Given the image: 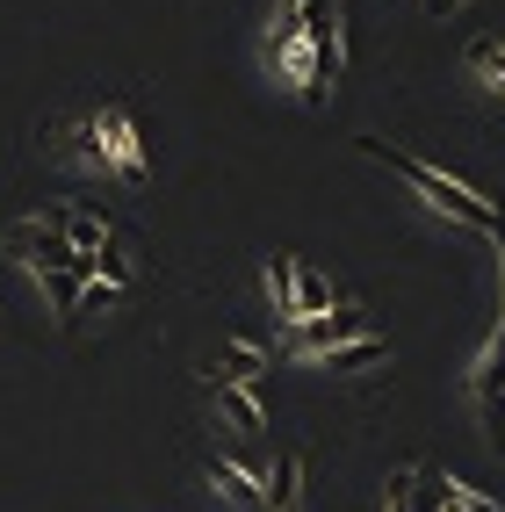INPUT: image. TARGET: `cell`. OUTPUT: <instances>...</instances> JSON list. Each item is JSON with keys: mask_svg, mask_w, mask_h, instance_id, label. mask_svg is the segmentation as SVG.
<instances>
[{"mask_svg": "<svg viewBox=\"0 0 505 512\" xmlns=\"http://www.w3.org/2000/svg\"><path fill=\"white\" fill-rule=\"evenodd\" d=\"M260 282H267V303H275V318L296 325V260H289V253H267Z\"/></svg>", "mask_w": 505, "mask_h": 512, "instance_id": "obj_8", "label": "cell"}, {"mask_svg": "<svg viewBox=\"0 0 505 512\" xmlns=\"http://www.w3.org/2000/svg\"><path fill=\"white\" fill-rule=\"evenodd\" d=\"M332 311V282H318L311 267H296V318H318Z\"/></svg>", "mask_w": 505, "mask_h": 512, "instance_id": "obj_11", "label": "cell"}, {"mask_svg": "<svg viewBox=\"0 0 505 512\" xmlns=\"http://www.w3.org/2000/svg\"><path fill=\"white\" fill-rule=\"evenodd\" d=\"M296 484H303V462H296V455H275V476H267V505H296Z\"/></svg>", "mask_w": 505, "mask_h": 512, "instance_id": "obj_12", "label": "cell"}, {"mask_svg": "<svg viewBox=\"0 0 505 512\" xmlns=\"http://www.w3.org/2000/svg\"><path fill=\"white\" fill-rule=\"evenodd\" d=\"M361 332H376V318H368V311H318V318H296V325H289V347L332 354V347H347V339H361Z\"/></svg>", "mask_w": 505, "mask_h": 512, "instance_id": "obj_2", "label": "cell"}, {"mask_svg": "<svg viewBox=\"0 0 505 512\" xmlns=\"http://www.w3.org/2000/svg\"><path fill=\"white\" fill-rule=\"evenodd\" d=\"M101 152H109V174H123L130 188L145 181V145H138V123H130L123 109H101Z\"/></svg>", "mask_w": 505, "mask_h": 512, "instance_id": "obj_3", "label": "cell"}, {"mask_svg": "<svg viewBox=\"0 0 505 512\" xmlns=\"http://www.w3.org/2000/svg\"><path fill=\"white\" fill-rule=\"evenodd\" d=\"M267 512H303V498H296V505H267Z\"/></svg>", "mask_w": 505, "mask_h": 512, "instance_id": "obj_17", "label": "cell"}, {"mask_svg": "<svg viewBox=\"0 0 505 512\" xmlns=\"http://www.w3.org/2000/svg\"><path fill=\"white\" fill-rule=\"evenodd\" d=\"M376 166H390V174L412 188L426 210H441V217H455V224H469V231H498V202H484L477 188H462L455 174H441L433 159H419V152H404V145H390V138H354Z\"/></svg>", "mask_w": 505, "mask_h": 512, "instance_id": "obj_1", "label": "cell"}, {"mask_svg": "<svg viewBox=\"0 0 505 512\" xmlns=\"http://www.w3.org/2000/svg\"><path fill=\"white\" fill-rule=\"evenodd\" d=\"M87 260H94V282H116V289H130V260H123L116 246H94Z\"/></svg>", "mask_w": 505, "mask_h": 512, "instance_id": "obj_14", "label": "cell"}, {"mask_svg": "<svg viewBox=\"0 0 505 512\" xmlns=\"http://www.w3.org/2000/svg\"><path fill=\"white\" fill-rule=\"evenodd\" d=\"M116 303V282H80V311H109Z\"/></svg>", "mask_w": 505, "mask_h": 512, "instance_id": "obj_15", "label": "cell"}, {"mask_svg": "<svg viewBox=\"0 0 505 512\" xmlns=\"http://www.w3.org/2000/svg\"><path fill=\"white\" fill-rule=\"evenodd\" d=\"M8 246H15L29 267H37V275H44V267H73V260H80V246H73V238H65L58 224H22Z\"/></svg>", "mask_w": 505, "mask_h": 512, "instance_id": "obj_4", "label": "cell"}, {"mask_svg": "<svg viewBox=\"0 0 505 512\" xmlns=\"http://www.w3.org/2000/svg\"><path fill=\"white\" fill-rule=\"evenodd\" d=\"M210 397H217V419H224L231 433H260V426H267L253 383H231V375H217V368H210Z\"/></svg>", "mask_w": 505, "mask_h": 512, "instance_id": "obj_5", "label": "cell"}, {"mask_svg": "<svg viewBox=\"0 0 505 512\" xmlns=\"http://www.w3.org/2000/svg\"><path fill=\"white\" fill-rule=\"evenodd\" d=\"M383 361H390V347H383L376 332H361V339H347V347H332V354H325L332 375H361V368H383Z\"/></svg>", "mask_w": 505, "mask_h": 512, "instance_id": "obj_9", "label": "cell"}, {"mask_svg": "<svg viewBox=\"0 0 505 512\" xmlns=\"http://www.w3.org/2000/svg\"><path fill=\"white\" fill-rule=\"evenodd\" d=\"M469 73H477L491 94H505V44H491V37H484V44H469Z\"/></svg>", "mask_w": 505, "mask_h": 512, "instance_id": "obj_10", "label": "cell"}, {"mask_svg": "<svg viewBox=\"0 0 505 512\" xmlns=\"http://www.w3.org/2000/svg\"><path fill=\"white\" fill-rule=\"evenodd\" d=\"M462 8V0H426V15H455Z\"/></svg>", "mask_w": 505, "mask_h": 512, "instance_id": "obj_16", "label": "cell"}, {"mask_svg": "<svg viewBox=\"0 0 505 512\" xmlns=\"http://www.w3.org/2000/svg\"><path fill=\"white\" fill-rule=\"evenodd\" d=\"M44 289H51L58 311H80V275L73 267H44Z\"/></svg>", "mask_w": 505, "mask_h": 512, "instance_id": "obj_13", "label": "cell"}, {"mask_svg": "<svg viewBox=\"0 0 505 512\" xmlns=\"http://www.w3.org/2000/svg\"><path fill=\"white\" fill-rule=\"evenodd\" d=\"M210 368H217V375H231V383H260V375H267V354L253 347V339H217Z\"/></svg>", "mask_w": 505, "mask_h": 512, "instance_id": "obj_6", "label": "cell"}, {"mask_svg": "<svg viewBox=\"0 0 505 512\" xmlns=\"http://www.w3.org/2000/svg\"><path fill=\"white\" fill-rule=\"evenodd\" d=\"M210 484L224 491V505H267V484H260L253 469H239V462H217L210 455Z\"/></svg>", "mask_w": 505, "mask_h": 512, "instance_id": "obj_7", "label": "cell"}]
</instances>
